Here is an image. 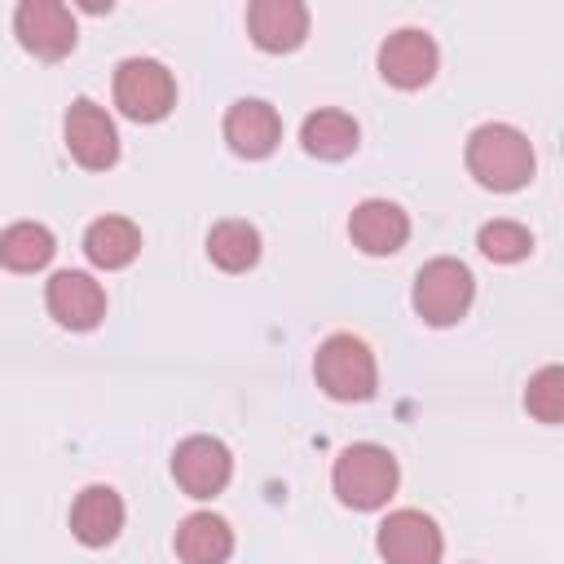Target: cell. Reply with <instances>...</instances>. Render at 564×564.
<instances>
[{
    "label": "cell",
    "mask_w": 564,
    "mask_h": 564,
    "mask_svg": "<svg viewBox=\"0 0 564 564\" xmlns=\"http://www.w3.org/2000/svg\"><path fill=\"white\" fill-rule=\"evenodd\" d=\"M467 167H471V176L485 189L511 194V189L529 185L538 159H533V145H529V137L520 128H511V123H480L467 137Z\"/></svg>",
    "instance_id": "obj_1"
},
{
    "label": "cell",
    "mask_w": 564,
    "mask_h": 564,
    "mask_svg": "<svg viewBox=\"0 0 564 564\" xmlns=\"http://www.w3.org/2000/svg\"><path fill=\"white\" fill-rule=\"evenodd\" d=\"M397 480H401L397 458L383 445H370V441L348 445L330 467V485H335L339 502L352 507V511H379L397 494Z\"/></svg>",
    "instance_id": "obj_2"
},
{
    "label": "cell",
    "mask_w": 564,
    "mask_h": 564,
    "mask_svg": "<svg viewBox=\"0 0 564 564\" xmlns=\"http://www.w3.org/2000/svg\"><path fill=\"white\" fill-rule=\"evenodd\" d=\"M313 375H317V388L330 401H370L375 388H379L375 352L357 335H330V339H322V348L313 357Z\"/></svg>",
    "instance_id": "obj_3"
},
{
    "label": "cell",
    "mask_w": 564,
    "mask_h": 564,
    "mask_svg": "<svg viewBox=\"0 0 564 564\" xmlns=\"http://www.w3.org/2000/svg\"><path fill=\"white\" fill-rule=\"evenodd\" d=\"M414 313L427 326H454L458 317H467L471 300H476V278L463 260L454 256H436L414 273Z\"/></svg>",
    "instance_id": "obj_4"
},
{
    "label": "cell",
    "mask_w": 564,
    "mask_h": 564,
    "mask_svg": "<svg viewBox=\"0 0 564 564\" xmlns=\"http://www.w3.org/2000/svg\"><path fill=\"white\" fill-rule=\"evenodd\" d=\"M115 106L132 123H159L176 106V79L154 57H128L115 66Z\"/></svg>",
    "instance_id": "obj_5"
},
{
    "label": "cell",
    "mask_w": 564,
    "mask_h": 564,
    "mask_svg": "<svg viewBox=\"0 0 564 564\" xmlns=\"http://www.w3.org/2000/svg\"><path fill=\"white\" fill-rule=\"evenodd\" d=\"M13 35L40 62H62L75 48V13L62 0H22L13 9Z\"/></svg>",
    "instance_id": "obj_6"
},
{
    "label": "cell",
    "mask_w": 564,
    "mask_h": 564,
    "mask_svg": "<svg viewBox=\"0 0 564 564\" xmlns=\"http://www.w3.org/2000/svg\"><path fill=\"white\" fill-rule=\"evenodd\" d=\"M375 546L388 564H441V551H445V538L436 529L432 516L414 511V507H401L392 511L379 533H375Z\"/></svg>",
    "instance_id": "obj_7"
},
{
    "label": "cell",
    "mask_w": 564,
    "mask_h": 564,
    "mask_svg": "<svg viewBox=\"0 0 564 564\" xmlns=\"http://www.w3.org/2000/svg\"><path fill=\"white\" fill-rule=\"evenodd\" d=\"M66 150H70V159L79 163V167H88V172H106V167H115V159H119V132H115V123H110V115L97 106V101H88V97H79L70 110H66Z\"/></svg>",
    "instance_id": "obj_8"
},
{
    "label": "cell",
    "mask_w": 564,
    "mask_h": 564,
    "mask_svg": "<svg viewBox=\"0 0 564 564\" xmlns=\"http://www.w3.org/2000/svg\"><path fill=\"white\" fill-rule=\"evenodd\" d=\"M172 476L189 498H216L234 476V458L216 436H185L172 454Z\"/></svg>",
    "instance_id": "obj_9"
},
{
    "label": "cell",
    "mask_w": 564,
    "mask_h": 564,
    "mask_svg": "<svg viewBox=\"0 0 564 564\" xmlns=\"http://www.w3.org/2000/svg\"><path fill=\"white\" fill-rule=\"evenodd\" d=\"M44 304L53 313L57 326L66 330H93L101 317H106V291L93 273L84 269H62L48 278L44 286Z\"/></svg>",
    "instance_id": "obj_10"
},
{
    "label": "cell",
    "mask_w": 564,
    "mask_h": 564,
    "mask_svg": "<svg viewBox=\"0 0 564 564\" xmlns=\"http://www.w3.org/2000/svg\"><path fill=\"white\" fill-rule=\"evenodd\" d=\"M436 40L419 26H401L392 31L383 44H379V75L392 84V88H423L432 75H436Z\"/></svg>",
    "instance_id": "obj_11"
},
{
    "label": "cell",
    "mask_w": 564,
    "mask_h": 564,
    "mask_svg": "<svg viewBox=\"0 0 564 564\" xmlns=\"http://www.w3.org/2000/svg\"><path fill=\"white\" fill-rule=\"evenodd\" d=\"M225 141L238 159H269L282 141V119L269 101L242 97L225 110Z\"/></svg>",
    "instance_id": "obj_12"
},
{
    "label": "cell",
    "mask_w": 564,
    "mask_h": 564,
    "mask_svg": "<svg viewBox=\"0 0 564 564\" xmlns=\"http://www.w3.org/2000/svg\"><path fill=\"white\" fill-rule=\"evenodd\" d=\"M348 238L366 256H397L410 238V216L388 198H366L348 216Z\"/></svg>",
    "instance_id": "obj_13"
},
{
    "label": "cell",
    "mask_w": 564,
    "mask_h": 564,
    "mask_svg": "<svg viewBox=\"0 0 564 564\" xmlns=\"http://www.w3.org/2000/svg\"><path fill=\"white\" fill-rule=\"evenodd\" d=\"M247 31L264 53H291L308 35V9L300 0H256L247 9Z\"/></svg>",
    "instance_id": "obj_14"
},
{
    "label": "cell",
    "mask_w": 564,
    "mask_h": 564,
    "mask_svg": "<svg viewBox=\"0 0 564 564\" xmlns=\"http://www.w3.org/2000/svg\"><path fill=\"white\" fill-rule=\"evenodd\" d=\"M123 529V498L110 485H88L70 507V533L84 546H110Z\"/></svg>",
    "instance_id": "obj_15"
},
{
    "label": "cell",
    "mask_w": 564,
    "mask_h": 564,
    "mask_svg": "<svg viewBox=\"0 0 564 564\" xmlns=\"http://www.w3.org/2000/svg\"><path fill=\"white\" fill-rule=\"evenodd\" d=\"M176 555L185 564H225L234 555V529L212 511H194L176 524Z\"/></svg>",
    "instance_id": "obj_16"
},
{
    "label": "cell",
    "mask_w": 564,
    "mask_h": 564,
    "mask_svg": "<svg viewBox=\"0 0 564 564\" xmlns=\"http://www.w3.org/2000/svg\"><path fill=\"white\" fill-rule=\"evenodd\" d=\"M141 251V229L128 216H101L84 229V256L97 269H128Z\"/></svg>",
    "instance_id": "obj_17"
},
{
    "label": "cell",
    "mask_w": 564,
    "mask_h": 564,
    "mask_svg": "<svg viewBox=\"0 0 564 564\" xmlns=\"http://www.w3.org/2000/svg\"><path fill=\"white\" fill-rule=\"evenodd\" d=\"M357 119L352 115H344V110H313L308 119H304V128H300V141H304V150L308 154H317V159H348L352 150H357Z\"/></svg>",
    "instance_id": "obj_18"
},
{
    "label": "cell",
    "mask_w": 564,
    "mask_h": 564,
    "mask_svg": "<svg viewBox=\"0 0 564 564\" xmlns=\"http://www.w3.org/2000/svg\"><path fill=\"white\" fill-rule=\"evenodd\" d=\"M207 260L225 273H247L260 260V229L251 220H220L207 234Z\"/></svg>",
    "instance_id": "obj_19"
},
{
    "label": "cell",
    "mask_w": 564,
    "mask_h": 564,
    "mask_svg": "<svg viewBox=\"0 0 564 564\" xmlns=\"http://www.w3.org/2000/svg\"><path fill=\"white\" fill-rule=\"evenodd\" d=\"M57 242L48 234V225H35V220H18L0 234V264L13 269V273H35L53 260Z\"/></svg>",
    "instance_id": "obj_20"
},
{
    "label": "cell",
    "mask_w": 564,
    "mask_h": 564,
    "mask_svg": "<svg viewBox=\"0 0 564 564\" xmlns=\"http://www.w3.org/2000/svg\"><path fill=\"white\" fill-rule=\"evenodd\" d=\"M476 247L494 264H516V260H524L533 251V234L520 220H489V225H480Z\"/></svg>",
    "instance_id": "obj_21"
},
{
    "label": "cell",
    "mask_w": 564,
    "mask_h": 564,
    "mask_svg": "<svg viewBox=\"0 0 564 564\" xmlns=\"http://www.w3.org/2000/svg\"><path fill=\"white\" fill-rule=\"evenodd\" d=\"M524 410L538 423H560L564 419V370L560 366H542L529 388H524Z\"/></svg>",
    "instance_id": "obj_22"
}]
</instances>
